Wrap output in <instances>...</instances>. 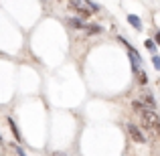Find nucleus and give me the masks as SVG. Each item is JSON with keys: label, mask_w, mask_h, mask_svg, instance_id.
I'll return each mask as SVG.
<instances>
[{"label": "nucleus", "mask_w": 160, "mask_h": 156, "mask_svg": "<svg viewBox=\"0 0 160 156\" xmlns=\"http://www.w3.org/2000/svg\"><path fill=\"white\" fill-rule=\"evenodd\" d=\"M142 126H144L154 138H160V118L154 109H146V112L142 113Z\"/></svg>", "instance_id": "nucleus-1"}, {"label": "nucleus", "mask_w": 160, "mask_h": 156, "mask_svg": "<svg viewBox=\"0 0 160 156\" xmlns=\"http://www.w3.org/2000/svg\"><path fill=\"white\" fill-rule=\"evenodd\" d=\"M69 8H73L81 18H87L93 14V10L89 8V2H69Z\"/></svg>", "instance_id": "nucleus-2"}, {"label": "nucleus", "mask_w": 160, "mask_h": 156, "mask_svg": "<svg viewBox=\"0 0 160 156\" xmlns=\"http://www.w3.org/2000/svg\"><path fill=\"white\" fill-rule=\"evenodd\" d=\"M128 128V134H130V138H132L134 142H138V144H144L146 142V136H144V132H142L138 126H134V124H128L126 126Z\"/></svg>", "instance_id": "nucleus-3"}, {"label": "nucleus", "mask_w": 160, "mask_h": 156, "mask_svg": "<svg viewBox=\"0 0 160 156\" xmlns=\"http://www.w3.org/2000/svg\"><path fill=\"white\" fill-rule=\"evenodd\" d=\"M120 41H122V43L126 45V47H128V53H130V57H132V65H134V71H136V73H140V63H142L140 55L136 53V49H134L132 45H128V43H126L124 39H120Z\"/></svg>", "instance_id": "nucleus-4"}, {"label": "nucleus", "mask_w": 160, "mask_h": 156, "mask_svg": "<svg viewBox=\"0 0 160 156\" xmlns=\"http://www.w3.org/2000/svg\"><path fill=\"white\" fill-rule=\"evenodd\" d=\"M142 102L148 105V109H154V108H156V102H154V98L150 93H142Z\"/></svg>", "instance_id": "nucleus-5"}, {"label": "nucleus", "mask_w": 160, "mask_h": 156, "mask_svg": "<svg viewBox=\"0 0 160 156\" xmlns=\"http://www.w3.org/2000/svg\"><path fill=\"white\" fill-rule=\"evenodd\" d=\"M128 23L132 24L136 31H140V28H142V23H140V18H138L136 14H128Z\"/></svg>", "instance_id": "nucleus-6"}, {"label": "nucleus", "mask_w": 160, "mask_h": 156, "mask_svg": "<svg viewBox=\"0 0 160 156\" xmlns=\"http://www.w3.org/2000/svg\"><path fill=\"white\" fill-rule=\"evenodd\" d=\"M132 108H134V112H140V113H144L146 109H148L144 102H138V99H134V102H132Z\"/></svg>", "instance_id": "nucleus-7"}, {"label": "nucleus", "mask_w": 160, "mask_h": 156, "mask_svg": "<svg viewBox=\"0 0 160 156\" xmlns=\"http://www.w3.org/2000/svg\"><path fill=\"white\" fill-rule=\"evenodd\" d=\"M8 126H10V130H12V134H14V138L20 142V134H18V128H16V124H14V120L12 118H8Z\"/></svg>", "instance_id": "nucleus-8"}, {"label": "nucleus", "mask_w": 160, "mask_h": 156, "mask_svg": "<svg viewBox=\"0 0 160 156\" xmlns=\"http://www.w3.org/2000/svg\"><path fill=\"white\" fill-rule=\"evenodd\" d=\"M69 24H71V27H75V28H85V27H87V24L83 23L81 18H71V20H69Z\"/></svg>", "instance_id": "nucleus-9"}, {"label": "nucleus", "mask_w": 160, "mask_h": 156, "mask_svg": "<svg viewBox=\"0 0 160 156\" xmlns=\"http://www.w3.org/2000/svg\"><path fill=\"white\" fill-rule=\"evenodd\" d=\"M146 81H148L146 71H140V73H138V83H140V85H146Z\"/></svg>", "instance_id": "nucleus-10"}, {"label": "nucleus", "mask_w": 160, "mask_h": 156, "mask_svg": "<svg viewBox=\"0 0 160 156\" xmlns=\"http://www.w3.org/2000/svg\"><path fill=\"white\" fill-rule=\"evenodd\" d=\"M144 47L148 49V51H156V45H154V41H150V39L144 43Z\"/></svg>", "instance_id": "nucleus-11"}, {"label": "nucleus", "mask_w": 160, "mask_h": 156, "mask_svg": "<svg viewBox=\"0 0 160 156\" xmlns=\"http://www.w3.org/2000/svg\"><path fill=\"white\" fill-rule=\"evenodd\" d=\"M152 63H154V67H156V69H160V57H156V55H154Z\"/></svg>", "instance_id": "nucleus-12"}, {"label": "nucleus", "mask_w": 160, "mask_h": 156, "mask_svg": "<svg viewBox=\"0 0 160 156\" xmlns=\"http://www.w3.org/2000/svg\"><path fill=\"white\" fill-rule=\"evenodd\" d=\"M53 156H67V154H63V152H55Z\"/></svg>", "instance_id": "nucleus-13"}, {"label": "nucleus", "mask_w": 160, "mask_h": 156, "mask_svg": "<svg viewBox=\"0 0 160 156\" xmlns=\"http://www.w3.org/2000/svg\"><path fill=\"white\" fill-rule=\"evenodd\" d=\"M156 43L160 45V33H158V35H156Z\"/></svg>", "instance_id": "nucleus-14"}]
</instances>
